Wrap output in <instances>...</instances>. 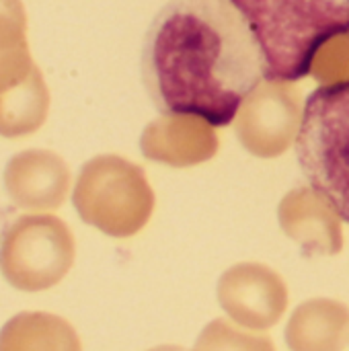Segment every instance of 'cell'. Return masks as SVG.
<instances>
[{"label": "cell", "mask_w": 349, "mask_h": 351, "mask_svg": "<svg viewBox=\"0 0 349 351\" xmlns=\"http://www.w3.org/2000/svg\"><path fill=\"white\" fill-rule=\"evenodd\" d=\"M140 74L156 111L212 128L232 123L265 80L259 45L226 0H169L146 29Z\"/></svg>", "instance_id": "6da1fadb"}, {"label": "cell", "mask_w": 349, "mask_h": 351, "mask_svg": "<svg viewBox=\"0 0 349 351\" xmlns=\"http://www.w3.org/2000/svg\"><path fill=\"white\" fill-rule=\"evenodd\" d=\"M8 232H10V210L0 204V265H2V255H4Z\"/></svg>", "instance_id": "30bf717a"}, {"label": "cell", "mask_w": 349, "mask_h": 351, "mask_svg": "<svg viewBox=\"0 0 349 351\" xmlns=\"http://www.w3.org/2000/svg\"><path fill=\"white\" fill-rule=\"evenodd\" d=\"M150 351H187V350L177 348V346H160V348H154V350H150Z\"/></svg>", "instance_id": "8fae6325"}, {"label": "cell", "mask_w": 349, "mask_h": 351, "mask_svg": "<svg viewBox=\"0 0 349 351\" xmlns=\"http://www.w3.org/2000/svg\"><path fill=\"white\" fill-rule=\"evenodd\" d=\"M253 33L265 82H296L321 49L349 35V0H226Z\"/></svg>", "instance_id": "7a4b0ae2"}, {"label": "cell", "mask_w": 349, "mask_h": 351, "mask_svg": "<svg viewBox=\"0 0 349 351\" xmlns=\"http://www.w3.org/2000/svg\"><path fill=\"white\" fill-rule=\"evenodd\" d=\"M218 302L241 327L265 331L282 319L288 288L274 269L261 263H239L220 278Z\"/></svg>", "instance_id": "5b68a950"}, {"label": "cell", "mask_w": 349, "mask_h": 351, "mask_svg": "<svg viewBox=\"0 0 349 351\" xmlns=\"http://www.w3.org/2000/svg\"><path fill=\"white\" fill-rule=\"evenodd\" d=\"M95 165L103 197L80 208L84 220L111 237L136 234L148 222L154 208V195L142 169L121 158H101Z\"/></svg>", "instance_id": "277c9868"}, {"label": "cell", "mask_w": 349, "mask_h": 351, "mask_svg": "<svg viewBox=\"0 0 349 351\" xmlns=\"http://www.w3.org/2000/svg\"><path fill=\"white\" fill-rule=\"evenodd\" d=\"M193 351H276V348L265 335H255L224 319H216L202 331Z\"/></svg>", "instance_id": "9c48e42d"}, {"label": "cell", "mask_w": 349, "mask_h": 351, "mask_svg": "<svg viewBox=\"0 0 349 351\" xmlns=\"http://www.w3.org/2000/svg\"><path fill=\"white\" fill-rule=\"evenodd\" d=\"M280 226L304 255H337L344 247L337 212L313 189L290 191L280 204Z\"/></svg>", "instance_id": "52a82bcc"}, {"label": "cell", "mask_w": 349, "mask_h": 351, "mask_svg": "<svg viewBox=\"0 0 349 351\" xmlns=\"http://www.w3.org/2000/svg\"><path fill=\"white\" fill-rule=\"evenodd\" d=\"M280 82L259 86L237 115V134L255 156H278L298 136L300 117L296 103L278 88Z\"/></svg>", "instance_id": "8992f818"}, {"label": "cell", "mask_w": 349, "mask_h": 351, "mask_svg": "<svg viewBox=\"0 0 349 351\" xmlns=\"http://www.w3.org/2000/svg\"><path fill=\"white\" fill-rule=\"evenodd\" d=\"M296 158L309 187L349 224V78L321 84L309 95Z\"/></svg>", "instance_id": "3957f363"}, {"label": "cell", "mask_w": 349, "mask_h": 351, "mask_svg": "<svg viewBox=\"0 0 349 351\" xmlns=\"http://www.w3.org/2000/svg\"><path fill=\"white\" fill-rule=\"evenodd\" d=\"M286 343L292 351H344L349 343V308L327 298L300 304L286 327Z\"/></svg>", "instance_id": "ba28073f"}]
</instances>
